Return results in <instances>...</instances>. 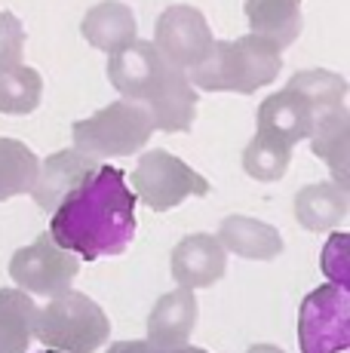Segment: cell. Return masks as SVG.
Segmentation results:
<instances>
[{"mask_svg":"<svg viewBox=\"0 0 350 353\" xmlns=\"http://www.w3.org/2000/svg\"><path fill=\"white\" fill-rule=\"evenodd\" d=\"M347 135H350V120L344 108H335V111H322L313 117V129H311V148L322 163H329L335 175V185L347 188Z\"/></svg>","mask_w":350,"mask_h":353,"instance_id":"obj_17","label":"cell"},{"mask_svg":"<svg viewBox=\"0 0 350 353\" xmlns=\"http://www.w3.org/2000/svg\"><path fill=\"white\" fill-rule=\"evenodd\" d=\"M105 353H169V350L154 347L151 341H114Z\"/></svg>","mask_w":350,"mask_h":353,"instance_id":"obj_27","label":"cell"},{"mask_svg":"<svg viewBox=\"0 0 350 353\" xmlns=\"http://www.w3.org/2000/svg\"><path fill=\"white\" fill-rule=\"evenodd\" d=\"M136 194L117 166H102L52 212V243L83 261L114 258L136 240Z\"/></svg>","mask_w":350,"mask_h":353,"instance_id":"obj_1","label":"cell"},{"mask_svg":"<svg viewBox=\"0 0 350 353\" xmlns=\"http://www.w3.org/2000/svg\"><path fill=\"white\" fill-rule=\"evenodd\" d=\"M289 90H295L298 96L307 99V105L313 108V117L322 111H335L344 108V92L347 83L332 71H301L292 77Z\"/></svg>","mask_w":350,"mask_h":353,"instance_id":"obj_23","label":"cell"},{"mask_svg":"<svg viewBox=\"0 0 350 353\" xmlns=\"http://www.w3.org/2000/svg\"><path fill=\"white\" fill-rule=\"evenodd\" d=\"M74 148L92 160L102 157H130L141 151L154 132V123L147 117L145 105L130 99H120L107 105L105 111L92 114L86 120L74 123Z\"/></svg>","mask_w":350,"mask_h":353,"instance_id":"obj_4","label":"cell"},{"mask_svg":"<svg viewBox=\"0 0 350 353\" xmlns=\"http://www.w3.org/2000/svg\"><path fill=\"white\" fill-rule=\"evenodd\" d=\"M132 194L145 203L151 212H169L181 206L187 196H206L209 181L200 172H194L187 163L172 157L163 148H154L138 160L132 172Z\"/></svg>","mask_w":350,"mask_h":353,"instance_id":"obj_5","label":"cell"},{"mask_svg":"<svg viewBox=\"0 0 350 353\" xmlns=\"http://www.w3.org/2000/svg\"><path fill=\"white\" fill-rule=\"evenodd\" d=\"M169 270L178 289H212L227 270V252L212 234H191L172 249Z\"/></svg>","mask_w":350,"mask_h":353,"instance_id":"obj_10","label":"cell"},{"mask_svg":"<svg viewBox=\"0 0 350 353\" xmlns=\"http://www.w3.org/2000/svg\"><path fill=\"white\" fill-rule=\"evenodd\" d=\"M169 353H209V350H203V347H191V344H185V347H175Z\"/></svg>","mask_w":350,"mask_h":353,"instance_id":"obj_29","label":"cell"},{"mask_svg":"<svg viewBox=\"0 0 350 353\" xmlns=\"http://www.w3.org/2000/svg\"><path fill=\"white\" fill-rule=\"evenodd\" d=\"M37 304L22 289H0V353H28Z\"/></svg>","mask_w":350,"mask_h":353,"instance_id":"obj_19","label":"cell"},{"mask_svg":"<svg viewBox=\"0 0 350 353\" xmlns=\"http://www.w3.org/2000/svg\"><path fill=\"white\" fill-rule=\"evenodd\" d=\"M111 335V320L83 292H62L34 314V338L46 350L96 353Z\"/></svg>","mask_w":350,"mask_h":353,"instance_id":"obj_3","label":"cell"},{"mask_svg":"<svg viewBox=\"0 0 350 353\" xmlns=\"http://www.w3.org/2000/svg\"><path fill=\"white\" fill-rule=\"evenodd\" d=\"M83 34L96 50H107V52H117L120 46L132 43L136 37V19L126 6L120 3H102L86 16L83 22Z\"/></svg>","mask_w":350,"mask_h":353,"instance_id":"obj_20","label":"cell"},{"mask_svg":"<svg viewBox=\"0 0 350 353\" xmlns=\"http://www.w3.org/2000/svg\"><path fill=\"white\" fill-rule=\"evenodd\" d=\"M37 169L40 160L31 154L28 145L16 139H0V203L31 194L37 181Z\"/></svg>","mask_w":350,"mask_h":353,"instance_id":"obj_21","label":"cell"},{"mask_svg":"<svg viewBox=\"0 0 350 353\" xmlns=\"http://www.w3.org/2000/svg\"><path fill=\"white\" fill-rule=\"evenodd\" d=\"M280 65V46L249 34L234 43H212L209 56L191 68L187 80L206 92H255L277 77Z\"/></svg>","mask_w":350,"mask_h":353,"instance_id":"obj_2","label":"cell"},{"mask_svg":"<svg viewBox=\"0 0 350 353\" xmlns=\"http://www.w3.org/2000/svg\"><path fill=\"white\" fill-rule=\"evenodd\" d=\"M322 274L332 280V286L347 289L350 286V236L347 234H332L322 249Z\"/></svg>","mask_w":350,"mask_h":353,"instance_id":"obj_25","label":"cell"},{"mask_svg":"<svg viewBox=\"0 0 350 353\" xmlns=\"http://www.w3.org/2000/svg\"><path fill=\"white\" fill-rule=\"evenodd\" d=\"M80 258L56 246L50 234H40L31 246H22L10 258V276L25 295L56 298L71 289Z\"/></svg>","mask_w":350,"mask_h":353,"instance_id":"obj_7","label":"cell"},{"mask_svg":"<svg viewBox=\"0 0 350 353\" xmlns=\"http://www.w3.org/2000/svg\"><path fill=\"white\" fill-rule=\"evenodd\" d=\"M215 240L231 255L249 258V261H274L282 255V236L280 230L267 221L249 219V215H227L218 225Z\"/></svg>","mask_w":350,"mask_h":353,"instance_id":"obj_15","label":"cell"},{"mask_svg":"<svg viewBox=\"0 0 350 353\" xmlns=\"http://www.w3.org/2000/svg\"><path fill=\"white\" fill-rule=\"evenodd\" d=\"M43 353H59V350H43Z\"/></svg>","mask_w":350,"mask_h":353,"instance_id":"obj_31","label":"cell"},{"mask_svg":"<svg viewBox=\"0 0 350 353\" xmlns=\"http://www.w3.org/2000/svg\"><path fill=\"white\" fill-rule=\"evenodd\" d=\"M3 71H10V68H3V62H0V74H3Z\"/></svg>","mask_w":350,"mask_h":353,"instance_id":"obj_30","label":"cell"},{"mask_svg":"<svg viewBox=\"0 0 350 353\" xmlns=\"http://www.w3.org/2000/svg\"><path fill=\"white\" fill-rule=\"evenodd\" d=\"M301 353H344L350 347V292L332 283L313 289L298 314Z\"/></svg>","mask_w":350,"mask_h":353,"instance_id":"obj_6","label":"cell"},{"mask_svg":"<svg viewBox=\"0 0 350 353\" xmlns=\"http://www.w3.org/2000/svg\"><path fill=\"white\" fill-rule=\"evenodd\" d=\"M347 206H350L347 188L335 185V181H316V185H307L295 194L292 209H295V221L305 230L326 234V230H335L347 219Z\"/></svg>","mask_w":350,"mask_h":353,"instance_id":"obj_16","label":"cell"},{"mask_svg":"<svg viewBox=\"0 0 350 353\" xmlns=\"http://www.w3.org/2000/svg\"><path fill=\"white\" fill-rule=\"evenodd\" d=\"M212 43L215 40L206 19L191 6H172L160 16L154 50L163 56L166 65L178 68V71H191L194 65H200L209 56Z\"/></svg>","mask_w":350,"mask_h":353,"instance_id":"obj_8","label":"cell"},{"mask_svg":"<svg viewBox=\"0 0 350 353\" xmlns=\"http://www.w3.org/2000/svg\"><path fill=\"white\" fill-rule=\"evenodd\" d=\"M246 353H286V350L277 347V344H252Z\"/></svg>","mask_w":350,"mask_h":353,"instance_id":"obj_28","label":"cell"},{"mask_svg":"<svg viewBox=\"0 0 350 353\" xmlns=\"http://www.w3.org/2000/svg\"><path fill=\"white\" fill-rule=\"evenodd\" d=\"M313 129V108L307 105L305 96H298L295 90H282L277 96L265 99L258 111V135L280 145L292 148L301 139H311Z\"/></svg>","mask_w":350,"mask_h":353,"instance_id":"obj_14","label":"cell"},{"mask_svg":"<svg viewBox=\"0 0 350 353\" xmlns=\"http://www.w3.org/2000/svg\"><path fill=\"white\" fill-rule=\"evenodd\" d=\"M43 80L34 68L16 65L0 74V111L3 114H31L40 105Z\"/></svg>","mask_w":350,"mask_h":353,"instance_id":"obj_22","label":"cell"},{"mask_svg":"<svg viewBox=\"0 0 350 353\" xmlns=\"http://www.w3.org/2000/svg\"><path fill=\"white\" fill-rule=\"evenodd\" d=\"M96 169H99V160L80 154L77 148L59 151V154H52V157H46L40 163L31 196L37 200V206L43 209V212H56V209L62 206L65 196L71 191H77Z\"/></svg>","mask_w":350,"mask_h":353,"instance_id":"obj_11","label":"cell"},{"mask_svg":"<svg viewBox=\"0 0 350 353\" xmlns=\"http://www.w3.org/2000/svg\"><path fill=\"white\" fill-rule=\"evenodd\" d=\"M289 154L292 148L265 139V135H255L243 151V169L255 181H280L289 169Z\"/></svg>","mask_w":350,"mask_h":353,"instance_id":"obj_24","label":"cell"},{"mask_svg":"<svg viewBox=\"0 0 350 353\" xmlns=\"http://www.w3.org/2000/svg\"><path fill=\"white\" fill-rule=\"evenodd\" d=\"M145 111L151 117L154 129L163 132H187L194 123V111H197V90L187 80V71L166 65L163 80L157 83V90L147 96Z\"/></svg>","mask_w":350,"mask_h":353,"instance_id":"obj_12","label":"cell"},{"mask_svg":"<svg viewBox=\"0 0 350 353\" xmlns=\"http://www.w3.org/2000/svg\"><path fill=\"white\" fill-rule=\"evenodd\" d=\"M22 46H25V31L19 25V19L10 16V12H0V62H3V68L19 65Z\"/></svg>","mask_w":350,"mask_h":353,"instance_id":"obj_26","label":"cell"},{"mask_svg":"<svg viewBox=\"0 0 350 353\" xmlns=\"http://www.w3.org/2000/svg\"><path fill=\"white\" fill-rule=\"evenodd\" d=\"M246 16L255 37L271 40L274 46H289L301 31L298 0H246Z\"/></svg>","mask_w":350,"mask_h":353,"instance_id":"obj_18","label":"cell"},{"mask_svg":"<svg viewBox=\"0 0 350 353\" xmlns=\"http://www.w3.org/2000/svg\"><path fill=\"white\" fill-rule=\"evenodd\" d=\"M197 298L191 289H172L160 295V301L147 314V338L154 347L175 350L191 341V332L197 325Z\"/></svg>","mask_w":350,"mask_h":353,"instance_id":"obj_13","label":"cell"},{"mask_svg":"<svg viewBox=\"0 0 350 353\" xmlns=\"http://www.w3.org/2000/svg\"><path fill=\"white\" fill-rule=\"evenodd\" d=\"M166 74V62L154 43L147 40H132V43L120 46L111 52V65H107V77H111L114 90L123 99L145 105L147 96L157 90V83Z\"/></svg>","mask_w":350,"mask_h":353,"instance_id":"obj_9","label":"cell"}]
</instances>
